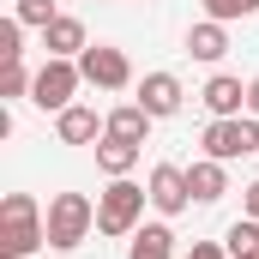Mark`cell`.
Segmentation results:
<instances>
[{"instance_id":"6da1fadb","label":"cell","mask_w":259,"mask_h":259,"mask_svg":"<svg viewBox=\"0 0 259 259\" xmlns=\"http://www.w3.org/2000/svg\"><path fill=\"white\" fill-rule=\"evenodd\" d=\"M49 241V217L30 193H6L0 199V259H30Z\"/></svg>"},{"instance_id":"7a4b0ae2","label":"cell","mask_w":259,"mask_h":259,"mask_svg":"<svg viewBox=\"0 0 259 259\" xmlns=\"http://www.w3.org/2000/svg\"><path fill=\"white\" fill-rule=\"evenodd\" d=\"M145 205H151V193L145 187H133L127 175L121 181H109L103 193H97V235H133L139 229V217H145Z\"/></svg>"},{"instance_id":"3957f363","label":"cell","mask_w":259,"mask_h":259,"mask_svg":"<svg viewBox=\"0 0 259 259\" xmlns=\"http://www.w3.org/2000/svg\"><path fill=\"white\" fill-rule=\"evenodd\" d=\"M91 229H97V205H91L84 193H55L49 199V247L72 253Z\"/></svg>"},{"instance_id":"277c9868","label":"cell","mask_w":259,"mask_h":259,"mask_svg":"<svg viewBox=\"0 0 259 259\" xmlns=\"http://www.w3.org/2000/svg\"><path fill=\"white\" fill-rule=\"evenodd\" d=\"M78 84H84V72H78V61H49L36 66V84H30V103L36 109H49V115H61V109H72V97H78Z\"/></svg>"},{"instance_id":"5b68a950","label":"cell","mask_w":259,"mask_h":259,"mask_svg":"<svg viewBox=\"0 0 259 259\" xmlns=\"http://www.w3.org/2000/svg\"><path fill=\"white\" fill-rule=\"evenodd\" d=\"M199 145H205V157H217V163L253 157V151H259V115H229V121H211Z\"/></svg>"},{"instance_id":"8992f818","label":"cell","mask_w":259,"mask_h":259,"mask_svg":"<svg viewBox=\"0 0 259 259\" xmlns=\"http://www.w3.org/2000/svg\"><path fill=\"white\" fill-rule=\"evenodd\" d=\"M78 72H84V84H97V91H127L133 84V61H127V49H115V42H91V49L78 55Z\"/></svg>"},{"instance_id":"52a82bcc","label":"cell","mask_w":259,"mask_h":259,"mask_svg":"<svg viewBox=\"0 0 259 259\" xmlns=\"http://www.w3.org/2000/svg\"><path fill=\"white\" fill-rule=\"evenodd\" d=\"M133 103H145V109H151V121H169V115H181L187 91H181V78H175V72H145Z\"/></svg>"},{"instance_id":"ba28073f","label":"cell","mask_w":259,"mask_h":259,"mask_svg":"<svg viewBox=\"0 0 259 259\" xmlns=\"http://www.w3.org/2000/svg\"><path fill=\"white\" fill-rule=\"evenodd\" d=\"M145 193H151V205H157L163 217H175V211H187L193 187H187V169H175V163H157V169H151V181H145Z\"/></svg>"},{"instance_id":"9c48e42d","label":"cell","mask_w":259,"mask_h":259,"mask_svg":"<svg viewBox=\"0 0 259 259\" xmlns=\"http://www.w3.org/2000/svg\"><path fill=\"white\" fill-rule=\"evenodd\" d=\"M199 103L211 109V121H229V115H241V109H247V84H241V78H229V72H211V78H205V91H199Z\"/></svg>"},{"instance_id":"30bf717a","label":"cell","mask_w":259,"mask_h":259,"mask_svg":"<svg viewBox=\"0 0 259 259\" xmlns=\"http://www.w3.org/2000/svg\"><path fill=\"white\" fill-rule=\"evenodd\" d=\"M103 133H109V121H97V109H84V103H72V109L55 115V139L61 145H97Z\"/></svg>"},{"instance_id":"8fae6325","label":"cell","mask_w":259,"mask_h":259,"mask_svg":"<svg viewBox=\"0 0 259 259\" xmlns=\"http://www.w3.org/2000/svg\"><path fill=\"white\" fill-rule=\"evenodd\" d=\"M42 49L55 55V61H78L91 42H84V18H72V12H61L49 30H42Z\"/></svg>"},{"instance_id":"7c38bea8","label":"cell","mask_w":259,"mask_h":259,"mask_svg":"<svg viewBox=\"0 0 259 259\" xmlns=\"http://www.w3.org/2000/svg\"><path fill=\"white\" fill-rule=\"evenodd\" d=\"M139 151H145V145H133V139H115V133H103V139H97V169H103L109 181H121V175H133Z\"/></svg>"},{"instance_id":"4fadbf2b","label":"cell","mask_w":259,"mask_h":259,"mask_svg":"<svg viewBox=\"0 0 259 259\" xmlns=\"http://www.w3.org/2000/svg\"><path fill=\"white\" fill-rule=\"evenodd\" d=\"M187 187H193V205H217V199L229 193V175H223L217 157H199L193 169H187Z\"/></svg>"},{"instance_id":"5bb4252c","label":"cell","mask_w":259,"mask_h":259,"mask_svg":"<svg viewBox=\"0 0 259 259\" xmlns=\"http://www.w3.org/2000/svg\"><path fill=\"white\" fill-rule=\"evenodd\" d=\"M187 55H193V61H223V55H229V30H223L217 18H199L193 30H187Z\"/></svg>"},{"instance_id":"9a60e30c","label":"cell","mask_w":259,"mask_h":259,"mask_svg":"<svg viewBox=\"0 0 259 259\" xmlns=\"http://www.w3.org/2000/svg\"><path fill=\"white\" fill-rule=\"evenodd\" d=\"M127 259H175V229H169V223H145V229H133Z\"/></svg>"},{"instance_id":"2e32d148","label":"cell","mask_w":259,"mask_h":259,"mask_svg":"<svg viewBox=\"0 0 259 259\" xmlns=\"http://www.w3.org/2000/svg\"><path fill=\"white\" fill-rule=\"evenodd\" d=\"M103 121H109V133H115V139H133V145H145V133H151V109H145V103H115Z\"/></svg>"},{"instance_id":"e0dca14e","label":"cell","mask_w":259,"mask_h":259,"mask_svg":"<svg viewBox=\"0 0 259 259\" xmlns=\"http://www.w3.org/2000/svg\"><path fill=\"white\" fill-rule=\"evenodd\" d=\"M223 247H229V259L259 253V217H235V223H229V235H223Z\"/></svg>"},{"instance_id":"ac0fdd59","label":"cell","mask_w":259,"mask_h":259,"mask_svg":"<svg viewBox=\"0 0 259 259\" xmlns=\"http://www.w3.org/2000/svg\"><path fill=\"white\" fill-rule=\"evenodd\" d=\"M12 18H18V24H36V30H49L61 12H55V0H18V6H12Z\"/></svg>"},{"instance_id":"d6986e66","label":"cell","mask_w":259,"mask_h":259,"mask_svg":"<svg viewBox=\"0 0 259 259\" xmlns=\"http://www.w3.org/2000/svg\"><path fill=\"white\" fill-rule=\"evenodd\" d=\"M30 84H36V72H24V61H6V72H0V97H30Z\"/></svg>"},{"instance_id":"ffe728a7","label":"cell","mask_w":259,"mask_h":259,"mask_svg":"<svg viewBox=\"0 0 259 259\" xmlns=\"http://www.w3.org/2000/svg\"><path fill=\"white\" fill-rule=\"evenodd\" d=\"M0 61H24V24L0 18Z\"/></svg>"},{"instance_id":"44dd1931","label":"cell","mask_w":259,"mask_h":259,"mask_svg":"<svg viewBox=\"0 0 259 259\" xmlns=\"http://www.w3.org/2000/svg\"><path fill=\"white\" fill-rule=\"evenodd\" d=\"M247 12H259L253 0H205V18H217V24H235V18H247Z\"/></svg>"},{"instance_id":"7402d4cb","label":"cell","mask_w":259,"mask_h":259,"mask_svg":"<svg viewBox=\"0 0 259 259\" xmlns=\"http://www.w3.org/2000/svg\"><path fill=\"white\" fill-rule=\"evenodd\" d=\"M187 259H229V247H223V241H193Z\"/></svg>"},{"instance_id":"603a6c76","label":"cell","mask_w":259,"mask_h":259,"mask_svg":"<svg viewBox=\"0 0 259 259\" xmlns=\"http://www.w3.org/2000/svg\"><path fill=\"white\" fill-rule=\"evenodd\" d=\"M247 217H259V181H247Z\"/></svg>"},{"instance_id":"cb8c5ba5","label":"cell","mask_w":259,"mask_h":259,"mask_svg":"<svg viewBox=\"0 0 259 259\" xmlns=\"http://www.w3.org/2000/svg\"><path fill=\"white\" fill-rule=\"evenodd\" d=\"M247 115H259V78L247 84Z\"/></svg>"},{"instance_id":"d4e9b609","label":"cell","mask_w":259,"mask_h":259,"mask_svg":"<svg viewBox=\"0 0 259 259\" xmlns=\"http://www.w3.org/2000/svg\"><path fill=\"white\" fill-rule=\"evenodd\" d=\"M241 259H259V253H241Z\"/></svg>"},{"instance_id":"484cf974","label":"cell","mask_w":259,"mask_h":259,"mask_svg":"<svg viewBox=\"0 0 259 259\" xmlns=\"http://www.w3.org/2000/svg\"><path fill=\"white\" fill-rule=\"evenodd\" d=\"M253 6H259V0H253Z\"/></svg>"}]
</instances>
